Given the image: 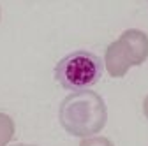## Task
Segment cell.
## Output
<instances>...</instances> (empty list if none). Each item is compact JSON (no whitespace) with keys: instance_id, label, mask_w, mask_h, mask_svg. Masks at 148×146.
Listing matches in <instances>:
<instances>
[{"instance_id":"obj_6","label":"cell","mask_w":148,"mask_h":146,"mask_svg":"<svg viewBox=\"0 0 148 146\" xmlns=\"http://www.w3.org/2000/svg\"><path fill=\"white\" fill-rule=\"evenodd\" d=\"M143 113H145V116L148 118V95H146L145 100H143Z\"/></svg>"},{"instance_id":"obj_1","label":"cell","mask_w":148,"mask_h":146,"mask_svg":"<svg viewBox=\"0 0 148 146\" xmlns=\"http://www.w3.org/2000/svg\"><path fill=\"white\" fill-rule=\"evenodd\" d=\"M58 120L69 136L92 137L106 127L108 107L104 99L94 90L74 92L62 100Z\"/></svg>"},{"instance_id":"obj_3","label":"cell","mask_w":148,"mask_h":146,"mask_svg":"<svg viewBox=\"0 0 148 146\" xmlns=\"http://www.w3.org/2000/svg\"><path fill=\"white\" fill-rule=\"evenodd\" d=\"M148 60V35L141 30H125L104 51V65L111 78H123L129 69Z\"/></svg>"},{"instance_id":"obj_7","label":"cell","mask_w":148,"mask_h":146,"mask_svg":"<svg viewBox=\"0 0 148 146\" xmlns=\"http://www.w3.org/2000/svg\"><path fill=\"white\" fill-rule=\"evenodd\" d=\"M14 146H34V144H14Z\"/></svg>"},{"instance_id":"obj_5","label":"cell","mask_w":148,"mask_h":146,"mask_svg":"<svg viewBox=\"0 0 148 146\" xmlns=\"http://www.w3.org/2000/svg\"><path fill=\"white\" fill-rule=\"evenodd\" d=\"M79 146H115L108 137H102V136H97V137H85L81 139Z\"/></svg>"},{"instance_id":"obj_2","label":"cell","mask_w":148,"mask_h":146,"mask_svg":"<svg viewBox=\"0 0 148 146\" xmlns=\"http://www.w3.org/2000/svg\"><path fill=\"white\" fill-rule=\"evenodd\" d=\"M102 70L104 63L95 53L78 49L65 55L55 65V79L65 90L83 92L101 79Z\"/></svg>"},{"instance_id":"obj_4","label":"cell","mask_w":148,"mask_h":146,"mask_svg":"<svg viewBox=\"0 0 148 146\" xmlns=\"http://www.w3.org/2000/svg\"><path fill=\"white\" fill-rule=\"evenodd\" d=\"M14 132H16L14 120L5 113H0V146L9 144V141L14 137Z\"/></svg>"}]
</instances>
